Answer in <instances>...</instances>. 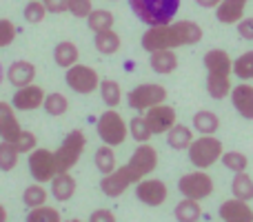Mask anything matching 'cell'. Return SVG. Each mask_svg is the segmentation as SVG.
Here are the masks:
<instances>
[{
  "label": "cell",
  "instance_id": "obj_22",
  "mask_svg": "<svg viewBox=\"0 0 253 222\" xmlns=\"http://www.w3.org/2000/svg\"><path fill=\"white\" fill-rule=\"evenodd\" d=\"M167 142H169V147L175 149V151H187L193 142V131L189 129L187 125H178V122H175V125L167 131Z\"/></svg>",
  "mask_w": 253,
  "mask_h": 222
},
{
  "label": "cell",
  "instance_id": "obj_42",
  "mask_svg": "<svg viewBox=\"0 0 253 222\" xmlns=\"http://www.w3.org/2000/svg\"><path fill=\"white\" fill-rule=\"evenodd\" d=\"M47 13H65L69 7V0H42Z\"/></svg>",
  "mask_w": 253,
  "mask_h": 222
},
{
  "label": "cell",
  "instance_id": "obj_17",
  "mask_svg": "<svg viewBox=\"0 0 253 222\" xmlns=\"http://www.w3.org/2000/svg\"><path fill=\"white\" fill-rule=\"evenodd\" d=\"M220 218L224 222L229 220H245V222H253V211L251 207L247 205V200H240V198H231V200L222 202L218 209Z\"/></svg>",
  "mask_w": 253,
  "mask_h": 222
},
{
  "label": "cell",
  "instance_id": "obj_49",
  "mask_svg": "<svg viewBox=\"0 0 253 222\" xmlns=\"http://www.w3.org/2000/svg\"><path fill=\"white\" fill-rule=\"evenodd\" d=\"M69 222H83V220H69Z\"/></svg>",
  "mask_w": 253,
  "mask_h": 222
},
{
  "label": "cell",
  "instance_id": "obj_6",
  "mask_svg": "<svg viewBox=\"0 0 253 222\" xmlns=\"http://www.w3.org/2000/svg\"><path fill=\"white\" fill-rule=\"evenodd\" d=\"M189 160L196 169H209L215 162L222 158V142L213 135H200V138H193L191 147L187 149Z\"/></svg>",
  "mask_w": 253,
  "mask_h": 222
},
{
  "label": "cell",
  "instance_id": "obj_31",
  "mask_svg": "<svg viewBox=\"0 0 253 222\" xmlns=\"http://www.w3.org/2000/svg\"><path fill=\"white\" fill-rule=\"evenodd\" d=\"M42 107H44V111H47L49 116L60 118V116H65L67 113V109H69V100H67L62 93L53 91V93H49V96H44Z\"/></svg>",
  "mask_w": 253,
  "mask_h": 222
},
{
  "label": "cell",
  "instance_id": "obj_12",
  "mask_svg": "<svg viewBox=\"0 0 253 222\" xmlns=\"http://www.w3.org/2000/svg\"><path fill=\"white\" fill-rule=\"evenodd\" d=\"M169 191H167V184L162 180H140L138 187H135V198H138L142 205L147 207H160L167 200Z\"/></svg>",
  "mask_w": 253,
  "mask_h": 222
},
{
  "label": "cell",
  "instance_id": "obj_21",
  "mask_svg": "<svg viewBox=\"0 0 253 222\" xmlns=\"http://www.w3.org/2000/svg\"><path fill=\"white\" fill-rule=\"evenodd\" d=\"M51 193L56 200L60 202H67L74 198L76 193V180L74 176L69 174V171H65V174H56L51 178Z\"/></svg>",
  "mask_w": 253,
  "mask_h": 222
},
{
  "label": "cell",
  "instance_id": "obj_37",
  "mask_svg": "<svg viewBox=\"0 0 253 222\" xmlns=\"http://www.w3.org/2000/svg\"><path fill=\"white\" fill-rule=\"evenodd\" d=\"M220 160H222V165L227 167V169L236 171V174L245 171V169H247V165H249L247 156H245V153H240V151H224Z\"/></svg>",
  "mask_w": 253,
  "mask_h": 222
},
{
  "label": "cell",
  "instance_id": "obj_5",
  "mask_svg": "<svg viewBox=\"0 0 253 222\" xmlns=\"http://www.w3.org/2000/svg\"><path fill=\"white\" fill-rule=\"evenodd\" d=\"M84 147H87V138L80 129H74L65 135V140L60 142V147L53 151V160H56V174H65L69 171L76 162L80 160Z\"/></svg>",
  "mask_w": 253,
  "mask_h": 222
},
{
  "label": "cell",
  "instance_id": "obj_7",
  "mask_svg": "<svg viewBox=\"0 0 253 222\" xmlns=\"http://www.w3.org/2000/svg\"><path fill=\"white\" fill-rule=\"evenodd\" d=\"M96 131H98V135H100V140L105 144H109V147H120V144L126 140V131H129V127H126L123 116H120L116 109H107L100 118H98Z\"/></svg>",
  "mask_w": 253,
  "mask_h": 222
},
{
  "label": "cell",
  "instance_id": "obj_16",
  "mask_svg": "<svg viewBox=\"0 0 253 222\" xmlns=\"http://www.w3.org/2000/svg\"><path fill=\"white\" fill-rule=\"evenodd\" d=\"M20 122L16 118V109L7 102H0V138L7 142H16L20 135Z\"/></svg>",
  "mask_w": 253,
  "mask_h": 222
},
{
  "label": "cell",
  "instance_id": "obj_18",
  "mask_svg": "<svg viewBox=\"0 0 253 222\" xmlns=\"http://www.w3.org/2000/svg\"><path fill=\"white\" fill-rule=\"evenodd\" d=\"M245 7L247 0H222L215 7V18L222 25H238L245 18Z\"/></svg>",
  "mask_w": 253,
  "mask_h": 222
},
{
  "label": "cell",
  "instance_id": "obj_48",
  "mask_svg": "<svg viewBox=\"0 0 253 222\" xmlns=\"http://www.w3.org/2000/svg\"><path fill=\"white\" fill-rule=\"evenodd\" d=\"M229 222H245V220H229Z\"/></svg>",
  "mask_w": 253,
  "mask_h": 222
},
{
  "label": "cell",
  "instance_id": "obj_26",
  "mask_svg": "<svg viewBox=\"0 0 253 222\" xmlns=\"http://www.w3.org/2000/svg\"><path fill=\"white\" fill-rule=\"evenodd\" d=\"M218 127H220V118L215 116L213 111H198L196 116H193V129L198 131V133H202V135H211V133H215L218 131Z\"/></svg>",
  "mask_w": 253,
  "mask_h": 222
},
{
  "label": "cell",
  "instance_id": "obj_40",
  "mask_svg": "<svg viewBox=\"0 0 253 222\" xmlns=\"http://www.w3.org/2000/svg\"><path fill=\"white\" fill-rule=\"evenodd\" d=\"M13 144H16L18 153H31L38 142H36V135L31 131H20V135H18V140Z\"/></svg>",
  "mask_w": 253,
  "mask_h": 222
},
{
  "label": "cell",
  "instance_id": "obj_41",
  "mask_svg": "<svg viewBox=\"0 0 253 222\" xmlns=\"http://www.w3.org/2000/svg\"><path fill=\"white\" fill-rule=\"evenodd\" d=\"M13 38H16V27H13L11 20L2 18L0 20V47H9L13 43Z\"/></svg>",
  "mask_w": 253,
  "mask_h": 222
},
{
  "label": "cell",
  "instance_id": "obj_30",
  "mask_svg": "<svg viewBox=\"0 0 253 222\" xmlns=\"http://www.w3.org/2000/svg\"><path fill=\"white\" fill-rule=\"evenodd\" d=\"M231 191H233V198H240V200L249 202L253 198V180L245 171H240V174H236V178L231 182Z\"/></svg>",
  "mask_w": 253,
  "mask_h": 222
},
{
  "label": "cell",
  "instance_id": "obj_38",
  "mask_svg": "<svg viewBox=\"0 0 253 222\" xmlns=\"http://www.w3.org/2000/svg\"><path fill=\"white\" fill-rule=\"evenodd\" d=\"M25 20L31 22V25H38V22L44 20V16H47V9H44L42 0H31V2H27L25 7Z\"/></svg>",
  "mask_w": 253,
  "mask_h": 222
},
{
  "label": "cell",
  "instance_id": "obj_34",
  "mask_svg": "<svg viewBox=\"0 0 253 222\" xmlns=\"http://www.w3.org/2000/svg\"><path fill=\"white\" fill-rule=\"evenodd\" d=\"M22 202H25L29 209L47 205V191H44V187H40V182L29 184V187L25 189V193H22Z\"/></svg>",
  "mask_w": 253,
  "mask_h": 222
},
{
  "label": "cell",
  "instance_id": "obj_20",
  "mask_svg": "<svg viewBox=\"0 0 253 222\" xmlns=\"http://www.w3.org/2000/svg\"><path fill=\"white\" fill-rule=\"evenodd\" d=\"M149 65H151V69L156 71V74L167 76V74H171V71H175V67H178V56H175L173 49L151 51V56H149Z\"/></svg>",
  "mask_w": 253,
  "mask_h": 222
},
{
  "label": "cell",
  "instance_id": "obj_29",
  "mask_svg": "<svg viewBox=\"0 0 253 222\" xmlns=\"http://www.w3.org/2000/svg\"><path fill=\"white\" fill-rule=\"evenodd\" d=\"M93 160H96V167L102 176L116 171V153H114V147H109V144H102V147L96 151V158H93Z\"/></svg>",
  "mask_w": 253,
  "mask_h": 222
},
{
  "label": "cell",
  "instance_id": "obj_27",
  "mask_svg": "<svg viewBox=\"0 0 253 222\" xmlns=\"http://www.w3.org/2000/svg\"><path fill=\"white\" fill-rule=\"evenodd\" d=\"M87 25L93 34H98V31H107V29L114 27V13L107 11V9H93V11L87 16Z\"/></svg>",
  "mask_w": 253,
  "mask_h": 222
},
{
  "label": "cell",
  "instance_id": "obj_33",
  "mask_svg": "<svg viewBox=\"0 0 253 222\" xmlns=\"http://www.w3.org/2000/svg\"><path fill=\"white\" fill-rule=\"evenodd\" d=\"M18 149L13 142H7V140H0V169L2 171H11L13 167L18 165Z\"/></svg>",
  "mask_w": 253,
  "mask_h": 222
},
{
  "label": "cell",
  "instance_id": "obj_2",
  "mask_svg": "<svg viewBox=\"0 0 253 222\" xmlns=\"http://www.w3.org/2000/svg\"><path fill=\"white\" fill-rule=\"evenodd\" d=\"M202 40V27L193 20L169 22L160 27H149L142 34L144 51H160V49H178L184 44H198Z\"/></svg>",
  "mask_w": 253,
  "mask_h": 222
},
{
  "label": "cell",
  "instance_id": "obj_19",
  "mask_svg": "<svg viewBox=\"0 0 253 222\" xmlns=\"http://www.w3.org/2000/svg\"><path fill=\"white\" fill-rule=\"evenodd\" d=\"M34 78H36V67L31 65L29 60H16V62H11V67L7 69V80L16 89L31 85Z\"/></svg>",
  "mask_w": 253,
  "mask_h": 222
},
{
  "label": "cell",
  "instance_id": "obj_43",
  "mask_svg": "<svg viewBox=\"0 0 253 222\" xmlns=\"http://www.w3.org/2000/svg\"><path fill=\"white\" fill-rule=\"evenodd\" d=\"M238 34L245 40H253V18H242L238 22Z\"/></svg>",
  "mask_w": 253,
  "mask_h": 222
},
{
  "label": "cell",
  "instance_id": "obj_14",
  "mask_svg": "<svg viewBox=\"0 0 253 222\" xmlns=\"http://www.w3.org/2000/svg\"><path fill=\"white\" fill-rule=\"evenodd\" d=\"M44 96H47V93L42 91V87L31 83V85H27V87L16 89V93H13V98H11V107L16 111H34V109H38V107H42Z\"/></svg>",
  "mask_w": 253,
  "mask_h": 222
},
{
  "label": "cell",
  "instance_id": "obj_3",
  "mask_svg": "<svg viewBox=\"0 0 253 222\" xmlns=\"http://www.w3.org/2000/svg\"><path fill=\"white\" fill-rule=\"evenodd\" d=\"M207 67V91L213 100H222L231 93L233 60L224 49H209L202 58Z\"/></svg>",
  "mask_w": 253,
  "mask_h": 222
},
{
  "label": "cell",
  "instance_id": "obj_24",
  "mask_svg": "<svg viewBox=\"0 0 253 222\" xmlns=\"http://www.w3.org/2000/svg\"><path fill=\"white\" fill-rule=\"evenodd\" d=\"M93 44H96V49L102 56H114L120 49L123 40H120V36L114 29H107V31H98L96 38H93Z\"/></svg>",
  "mask_w": 253,
  "mask_h": 222
},
{
  "label": "cell",
  "instance_id": "obj_1",
  "mask_svg": "<svg viewBox=\"0 0 253 222\" xmlns=\"http://www.w3.org/2000/svg\"><path fill=\"white\" fill-rule=\"evenodd\" d=\"M156 167H158V151L149 142L138 144V149L131 153L129 162L125 167H116V171L102 176L100 180L102 193L109 198H120L126 191V187L144 180V176L156 171Z\"/></svg>",
  "mask_w": 253,
  "mask_h": 222
},
{
  "label": "cell",
  "instance_id": "obj_4",
  "mask_svg": "<svg viewBox=\"0 0 253 222\" xmlns=\"http://www.w3.org/2000/svg\"><path fill=\"white\" fill-rule=\"evenodd\" d=\"M182 0H129V7L147 27L173 22Z\"/></svg>",
  "mask_w": 253,
  "mask_h": 222
},
{
  "label": "cell",
  "instance_id": "obj_47",
  "mask_svg": "<svg viewBox=\"0 0 253 222\" xmlns=\"http://www.w3.org/2000/svg\"><path fill=\"white\" fill-rule=\"evenodd\" d=\"M2 78H4V69H2V65H0V83H2Z\"/></svg>",
  "mask_w": 253,
  "mask_h": 222
},
{
  "label": "cell",
  "instance_id": "obj_39",
  "mask_svg": "<svg viewBox=\"0 0 253 222\" xmlns=\"http://www.w3.org/2000/svg\"><path fill=\"white\" fill-rule=\"evenodd\" d=\"M67 11H69L74 18H87L89 13L93 11L91 0H69V7H67Z\"/></svg>",
  "mask_w": 253,
  "mask_h": 222
},
{
  "label": "cell",
  "instance_id": "obj_35",
  "mask_svg": "<svg viewBox=\"0 0 253 222\" xmlns=\"http://www.w3.org/2000/svg\"><path fill=\"white\" fill-rule=\"evenodd\" d=\"M233 74L240 80H251L253 78V49L245 51L242 56H238L233 60Z\"/></svg>",
  "mask_w": 253,
  "mask_h": 222
},
{
  "label": "cell",
  "instance_id": "obj_28",
  "mask_svg": "<svg viewBox=\"0 0 253 222\" xmlns=\"http://www.w3.org/2000/svg\"><path fill=\"white\" fill-rule=\"evenodd\" d=\"M100 96L102 100H105V105L109 107V109H116V107L120 105V100H123V91H120V85L116 83V80H100Z\"/></svg>",
  "mask_w": 253,
  "mask_h": 222
},
{
  "label": "cell",
  "instance_id": "obj_46",
  "mask_svg": "<svg viewBox=\"0 0 253 222\" xmlns=\"http://www.w3.org/2000/svg\"><path fill=\"white\" fill-rule=\"evenodd\" d=\"M0 222H7V209L0 205Z\"/></svg>",
  "mask_w": 253,
  "mask_h": 222
},
{
  "label": "cell",
  "instance_id": "obj_8",
  "mask_svg": "<svg viewBox=\"0 0 253 222\" xmlns=\"http://www.w3.org/2000/svg\"><path fill=\"white\" fill-rule=\"evenodd\" d=\"M167 100V89L156 83H144L133 87L126 93V105L135 111H147L156 105H162Z\"/></svg>",
  "mask_w": 253,
  "mask_h": 222
},
{
  "label": "cell",
  "instance_id": "obj_23",
  "mask_svg": "<svg viewBox=\"0 0 253 222\" xmlns=\"http://www.w3.org/2000/svg\"><path fill=\"white\" fill-rule=\"evenodd\" d=\"M78 58H80L78 47H76L74 43H69V40L56 44V49H53V60H56V65L62 67V69H69V67H74L76 62H78Z\"/></svg>",
  "mask_w": 253,
  "mask_h": 222
},
{
  "label": "cell",
  "instance_id": "obj_9",
  "mask_svg": "<svg viewBox=\"0 0 253 222\" xmlns=\"http://www.w3.org/2000/svg\"><path fill=\"white\" fill-rule=\"evenodd\" d=\"M178 191L182 193L184 198H191V200L200 202L211 196V191H213V180H211V176L205 174V171H191V174H184L182 178L178 180Z\"/></svg>",
  "mask_w": 253,
  "mask_h": 222
},
{
  "label": "cell",
  "instance_id": "obj_10",
  "mask_svg": "<svg viewBox=\"0 0 253 222\" xmlns=\"http://www.w3.org/2000/svg\"><path fill=\"white\" fill-rule=\"evenodd\" d=\"M65 80H67V85H69L71 91L83 93V96L93 93L98 87H100V76H98V71L93 69V67L78 65V62L67 69Z\"/></svg>",
  "mask_w": 253,
  "mask_h": 222
},
{
  "label": "cell",
  "instance_id": "obj_36",
  "mask_svg": "<svg viewBox=\"0 0 253 222\" xmlns=\"http://www.w3.org/2000/svg\"><path fill=\"white\" fill-rule=\"evenodd\" d=\"M27 222H62L60 220V214H58V209H53V207H34V209L29 211V216H27Z\"/></svg>",
  "mask_w": 253,
  "mask_h": 222
},
{
  "label": "cell",
  "instance_id": "obj_44",
  "mask_svg": "<svg viewBox=\"0 0 253 222\" xmlns=\"http://www.w3.org/2000/svg\"><path fill=\"white\" fill-rule=\"evenodd\" d=\"M89 222H116V216L109 209H96L89 216Z\"/></svg>",
  "mask_w": 253,
  "mask_h": 222
},
{
  "label": "cell",
  "instance_id": "obj_45",
  "mask_svg": "<svg viewBox=\"0 0 253 222\" xmlns=\"http://www.w3.org/2000/svg\"><path fill=\"white\" fill-rule=\"evenodd\" d=\"M200 7H205V9H213V7H218L222 0H196Z\"/></svg>",
  "mask_w": 253,
  "mask_h": 222
},
{
  "label": "cell",
  "instance_id": "obj_25",
  "mask_svg": "<svg viewBox=\"0 0 253 222\" xmlns=\"http://www.w3.org/2000/svg\"><path fill=\"white\" fill-rule=\"evenodd\" d=\"M173 216L178 222H198L202 216V209L198 205V200H191V198H184L175 205L173 209Z\"/></svg>",
  "mask_w": 253,
  "mask_h": 222
},
{
  "label": "cell",
  "instance_id": "obj_32",
  "mask_svg": "<svg viewBox=\"0 0 253 222\" xmlns=\"http://www.w3.org/2000/svg\"><path fill=\"white\" fill-rule=\"evenodd\" d=\"M129 133H131V138L135 140L138 144H142V142H149V138H151V129H149V125H147V120H144V116H135V118H131L129 120Z\"/></svg>",
  "mask_w": 253,
  "mask_h": 222
},
{
  "label": "cell",
  "instance_id": "obj_11",
  "mask_svg": "<svg viewBox=\"0 0 253 222\" xmlns=\"http://www.w3.org/2000/svg\"><path fill=\"white\" fill-rule=\"evenodd\" d=\"M29 174L36 182H51L56 176V160H53V151L49 149H34L29 153Z\"/></svg>",
  "mask_w": 253,
  "mask_h": 222
},
{
  "label": "cell",
  "instance_id": "obj_15",
  "mask_svg": "<svg viewBox=\"0 0 253 222\" xmlns=\"http://www.w3.org/2000/svg\"><path fill=\"white\" fill-rule=\"evenodd\" d=\"M229 98H231V102H233V109L240 113L242 118L253 120V87L251 85L242 83V85L231 87Z\"/></svg>",
  "mask_w": 253,
  "mask_h": 222
},
{
  "label": "cell",
  "instance_id": "obj_13",
  "mask_svg": "<svg viewBox=\"0 0 253 222\" xmlns=\"http://www.w3.org/2000/svg\"><path fill=\"white\" fill-rule=\"evenodd\" d=\"M144 120H147V125H149V129H151L153 135L167 133V131L175 125V109L162 102V105H156V107H151V109H147Z\"/></svg>",
  "mask_w": 253,
  "mask_h": 222
}]
</instances>
